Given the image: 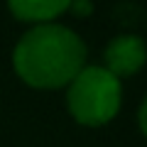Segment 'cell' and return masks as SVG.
Returning <instances> with one entry per match:
<instances>
[{
  "mask_svg": "<svg viewBox=\"0 0 147 147\" xmlns=\"http://www.w3.org/2000/svg\"><path fill=\"white\" fill-rule=\"evenodd\" d=\"M86 42L57 22L34 25L12 49L15 74L32 88L54 91L69 86L86 66Z\"/></svg>",
  "mask_w": 147,
  "mask_h": 147,
  "instance_id": "cell-1",
  "label": "cell"
},
{
  "mask_svg": "<svg viewBox=\"0 0 147 147\" xmlns=\"http://www.w3.org/2000/svg\"><path fill=\"white\" fill-rule=\"evenodd\" d=\"M123 103L120 79L105 66H84L66 86V105L76 123L100 127L118 115Z\"/></svg>",
  "mask_w": 147,
  "mask_h": 147,
  "instance_id": "cell-2",
  "label": "cell"
},
{
  "mask_svg": "<svg viewBox=\"0 0 147 147\" xmlns=\"http://www.w3.org/2000/svg\"><path fill=\"white\" fill-rule=\"evenodd\" d=\"M105 69L115 79L135 76L147 61V44L137 34H118L105 44Z\"/></svg>",
  "mask_w": 147,
  "mask_h": 147,
  "instance_id": "cell-3",
  "label": "cell"
},
{
  "mask_svg": "<svg viewBox=\"0 0 147 147\" xmlns=\"http://www.w3.org/2000/svg\"><path fill=\"white\" fill-rule=\"evenodd\" d=\"M71 0H7V10L20 22L49 25L69 10Z\"/></svg>",
  "mask_w": 147,
  "mask_h": 147,
  "instance_id": "cell-4",
  "label": "cell"
},
{
  "mask_svg": "<svg viewBox=\"0 0 147 147\" xmlns=\"http://www.w3.org/2000/svg\"><path fill=\"white\" fill-rule=\"evenodd\" d=\"M69 10H71L74 15H79V17H86V15H91L93 5H91V0H71Z\"/></svg>",
  "mask_w": 147,
  "mask_h": 147,
  "instance_id": "cell-5",
  "label": "cell"
},
{
  "mask_svg": "<svg viewBox=\"0 0 147 147\" xmlns=\"http://www.w3.org/2000/svg\"><path fill=\"white\" fill-rule=\"evenodd\" d=\"M137 123H140V130H142V135L147 137V98L140 103V110H137Z\"/></svg>",
  "mask_w": 147,
  "mask_h": 147,
  "instance_id": "cell-6",
  "label": "cell"
}]
</instances>
